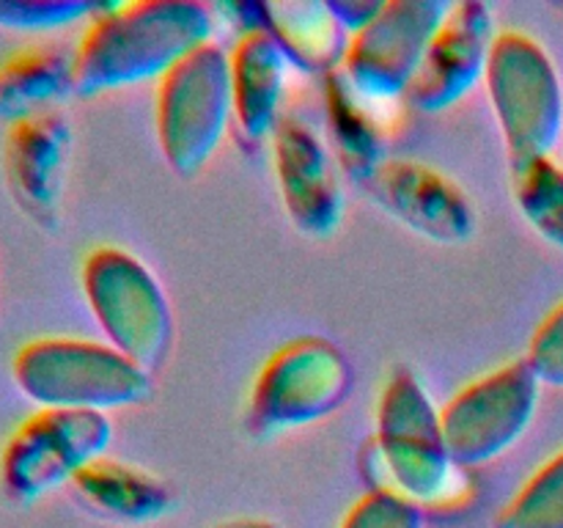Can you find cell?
<instances>
[{
    "mask_svg": "<svg viewBox=\"0 0 563 528\" xmlns=\"http://www.w3.org/2000/svg\"><path fill=\"white\" fill-rule=\"evenodd\" d=\"M214 14L198 0L108 3L75 53V97H99L163 80L179 61L212 42Z\"/></svg>",
    "mask_w": 563,
    "mask_h": 528,
    "instance_id": "cell-1",
    "label": "cell"
},
{
    "mask_svg": "<svg viewBox=\"0 0 563 528\" xmlns=\"http://www.w3.org/2000/svg\"><path fill=\"white\" fill-rule=\"evenodd\" d=\"M16 388L38 407L58 410H119L152 394V374L110 344L69 336H44L11 358Z\"/></svg>",
    "mask_w": 563,
    "mask_h": 528,
    "instance_id": "cell-2",
    "label": "cell"
},
{
    "mask_svg": "<svg viewBox=\"0 0 563 528\" xmlns=\"http://www.w3.org/2000/svg\"><path fill=\"white\" fill-rule=\"evenodd\" d=\"M80 284L108 344L157 372L174 344V308L157 275L135 253L99 245L82 258Z\"/></svg>",
    "mask_w": 563,
    "mask_h": 528,
    "instance_id": "cell-3",
    "label": "cell"
},
{
    "mask_svg": "<svg viewBox=\"0 0 563 528\" xmlns=\"http://www.w3.org/2000/svg\"><path fill=\"white\" fill-rule=\"evenodd\" d=\"M350 358L322 336L286 341L258 369L247 399V432L273 440L333 416L352 394Z\"/></svg>",
    "mask_w": 563,
    "mask_h": 528,
    "instance_id": "cell-4",
    "label": "cell"
},
{
    "mask_svg": "<svg viewBox=\"0 0 563 528\" xmlns=\"http://www.w3.org/2000/svg\"><path fill=\"white\" fill-rule=\"evenodd\" d=\"M484 86L509 163L553 154L563 135V82L537 38L522 31L498 33Z\"/></svg>",
    "mask_w": 563,
    "mask_h": 528,
    "instance_id": "cell-5",
    "label": "cell"
},
{
    "mask_svg": "<svg viewBox=\"0 0 563 528\" xmlns=\"http://www.w3.org/2000/svg\"><path fill=\"white\" fill-rule=\"evenodd\" d=\"M157 138L179 176H196L212 160L234 121L229 53L209 42L174 66L157 86Z\"/></svg>",
    "mask_w": 563,
    "mask_h": 528,
    "instance_id": "cell-6",
    "label": "cell"
},
{
    "mask_svg": "<svg viewBox=\"0 0 563 528\" xmlns=\"http://www.w3.org/2000/svg\"><path fill=\"white\" fill-rule=\"evenodd\" d=\"M113 440L108 413L42 407L27 416L0 451V487L16 506H31L104 457Z\"/></svg>",
    "mask_w": 563,
    "mask_h": 528,
    "instance_id": "cell-7",
    "label": "cell"
},
{
    "mask_svg": "<svg viewBox=\"0 0 563 528\" xmlns=\"http://www.w3.org/2000/svg\"><path fill=\"white\" fill-rule=\"evenodd\" d=\"M374 440L396 493L427 504L449 490L456 465L445 446L440 410L412 369L396 366L385 380Z\"/></svg>",
    "mask_w": 563,
    "mask_h": 528,
    "instance_id": "cell-8",
    "label": "cell"
},
{
    "mask_svg": "<svg viewBox=\"0 0 563 528\" xmlns=\"http://www.w3.org/2000/svg\"><path fill=\"white\" fill-rule=\"evenodd\" d=\"M542 383L526 358L504 363L456 391L440 410L443 438L456 468L498 460L531 429Z\"/></svg>",
    "mask_w": 563,
    "mask_h": 528,
    "instance_id": "cell-9",
    "label": "cell"
},
{
    "mask_svg": "<svg viewBox=\"0 0 563 528\" xmlns=\"http://www.w3.org/2000/svg\"><path fill=\"white\" fill-rule=\"evenodd\" d=\"M449 11V0H385L379 14L350 36L341 64L357 97L372 102L405 97Z\"/></svg>",
    "mask_w": 563,
    "mask_h": 528,
    "instance_id": "cell-10",
    "label": "cell"
},
{
    "mask_svg": "<svg viewBox=\"0 0 563 528\" xmlns=\"http://www.w3.org/2000/svg\"><path fill=\"white\" fill-rule=\"evenodd\" d=\"M366 190L394 220L438 245H462L476 234V209L443 170L407 157H388Z\"/></svg>",
    "mask_w": 563,
    "mask_h": 528,
    "instance_id": "cell-11",
    "label": "cell"
},
{
    "mask_svg": "<svg viewBox=\"0 0 563 528\" xmlns=\"http://www.w3.org/2000/svg\"><path fill=\"white\" fill-rule=\"evenodd\" d=\"M493 6L482 0L451 3L449 16L429 44L405 99L421 113H443L467 97L487 75L495 42Z\"/></svg>",
    "mask_w": 563,
    "mask_h": 528,
    "instance_id": "cell-12",
    "label": "cell"
},
{
    "mask_svg": "<svg viewBox=\"0 0 563 528\" xmlns=\"http://www.w3.org/2000/svg\"><path fill=\"white\" fill-rule=\"evenodd\" d=\"M71 152V124L58 108L5 127L3 174L16 207L42 229L60 220V198Z\"/></svg>",
    "mask_w": 563,
    "mask_h": 528,
    "instance_id": "cell-13",
    "label": "cell"
},
{
    "mask_svg": "<svg viewBox=\"0 0 563 528\" xmlns=\"http://www.w3.org/2000/svg\"><path fill=\"white\" fill-rule=\"evenodd\" d=\"M273 165L280 201L297 231L333 234L344 220V187L322 138L300 119H280L273 132Z\"/></svg>",
    "mask_w": 563,
    "mask_h": 528,
    "instance_id": "cell-14",
    "label": "cell"
},
{
    "mask_svg": "<svg viewBox=\"0 0 563 528\" xmlns=\"http://www.w3.org/2000/svg\"><path fill=\"white\" fill-rule=\"evenodd\" d=\"M234 124L247 143H262L280 124L289 55L267 28L242 31L229 53Z\"/></svg>",
    "mask_w": 563,
    "mask_h": 528,
    "instance_id": "cell-15",
    "label": "cell"
},
{
    "mask_svg": "<svg viewBox=\"0 0 563 528\" xmlns=\"http://www.w3.org/2000/svg\"><path fill=\"white\" fill-rule=\"evenodd\" d=\"M69 487L88 512L130 526L154 522L174 509L168 484L141 468L110 457H99L82 468Z\"/></svg>",
    "mask_w": 563,
    "mask_h": 528,
    "instance_id": "cell-16",
    "label": "cell"
},
{
    "mask_svg": "<svg viewBox=\"0 0 563 528\" xmlns=\"http://www.w3.org/2000/svg\"><path fill=\"white\" fill-rule=\"evenodd\" d=\"M75 94V53L58 44H27L0 61V121L5 127L53 110Z\"/></svg>",
    "mask_w": 563,
    "mask_h": 528,
    "instance_id": "cell-17",
    "label": "cell"
},
{
    "mask_svg": "<svg viewBox=\"0 0 563 528\" xmlns=\"http://www.w3.org/2000/svg\"><path fill=\"white\" fill-rule=\"evenodd\" d=\"M264 28L278 38L297 69L330 75L344 64L350 33L328 3H264Z\"/></svg>",
    "mask_w": 563,
    "mask_h": 528,
    "instance_id": "cell-18",
    "label": "cell"
},
{
    "mask_svg": "<svg viewBox=\"0 0 563 528\" xmlns=\"http://www.w3.org/2000/svg\"><path fill=\"white\" fill-rule=\"evenodd\" d=\"M324 113L341 168L366 185L374 170L388 160L383 132L341 69L324 75Z\"/></svg>",
    "mask_w": 563,
    "mask_h": 528,
    "instance_id": "cell-19",
    "label": "cell"
},
{
    "mask_svg": "<svg viewBox=\"0 0 563 528\" xmlns=\"http://www.w3.org/2000/svg\"><path fill=\"white\" fill-rule=\"evenodd\" d=\"M509 168L520 215L544 242L563 251V165L548 154L526 163H509Z\"/></svg>",
    "mask_w": 563,
    "mask_h": 528,
    "instance_id": "cell-20",
    "label": "cell"
},
{
    "mask_svg": "<svg viewBox=\"0 0 563 528\" xmlns=\"http://www.w3.org/2000/svg\"><path fill=\"white\" fill-rule=\"evenodd\" d=\"M495 528H563V449L517 490Z\"/></svg>",
    "mask_w": 563,
    "mask_h": 528,
    "instance_id": "cell-21",
    "label": "cell"
},
{
    "mask_svg": "<svg viewBox=\"0 0 563 528\" xmlns=\"http://www.w3.org/2000/svg\"><path fill=\"white\" fill-rule=\"evenodd\" d=\"M108 3L97 0H0V28L20 33H49L75 22H91Z\"/></svg>",
    "mask_w": 563,
    "mask_h": 528,
    "instance_id": "cell-22",
    "label": "cell"
},
{
    "mask_svg": "<svg viewBox=\"0 0 563 528\" xmlns=\"http://www.w3.org/2000/svg\"><path fill=\"white\" fill-rule=\"evenodd\" d=\"M341 528H423V512L394 487H379L346 512Z\"/></svg>",
    "mask_w": 563,
    "mask_h": 528,
    "instance_id": "cell-23",
    "label": "cell"
},
{
    "mask_svg": "<svg viewBox=\"0 0 563 528\" xmlns=\"http://www.w3.org/2000/svg\"><path fill=\"white\" fill-rule=\"evenodd\" d=\"M526 361L542 385L563 388V300L533 330Z\"/></svg>",
    "mask_w": 563,
    "mask_h": 528,
    "instance_id": "cell-24",
    "label": "cell"
},
{
    "mask_svg": "<svg viewBox=\"0 0 563 528\" xmlns=\"http://www.w3.org/2000/svg\"><path fill=\"white\" fill-rule=\"evenodd\" d=\"M383 3L385 0H328L330 11H333L335 20L341 22V28H344L350 36L363 31V28L379 14Z\"/></svg>",
    "mask_w": 563,
    "mask_h": 528,
    "instance_id": "cell-25",
    "label": "cell"
},
{
    "mask_svg": "<svg viewBox=\"0 0 563 528\" xmlns=\"http://www.w3.org/2000/svg\"><path fill=\"white\" fill-rule=\"evenodd\" d=\"M214 528H278V526L269 520H253V517H247V520H231V522H223V526H214Z\"/></svg>",
    "mask_w": 563,
    "mask_h": 528,
    "instance_id": "cell-26",
    "label": "cell"
}]
</instances>
